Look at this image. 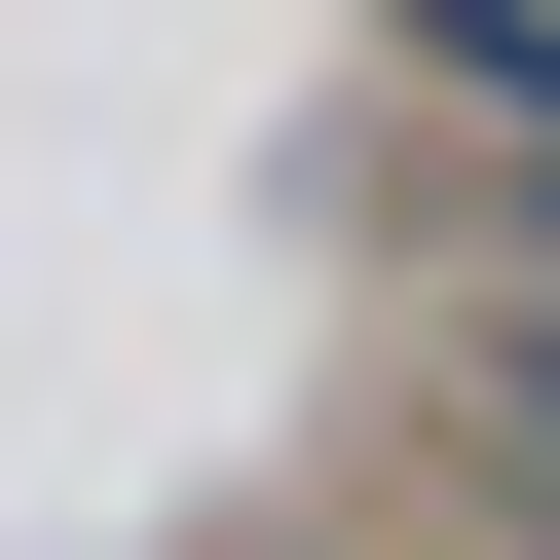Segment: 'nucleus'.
<instances>
[{
  "instance_id": "1",
  "label": "nucleus",
  "mask_w": 560,
  "mask_h": 560,
  "mask_svg": "<svg viewBox=\"0 0 560 560\" xmlns=\"http://www.w3.org/2000/svg\"><path fill=\"white\" fill-rule=\"evenodd\" d=\"M486 374H523V448H560V300H523V337H486Z\"/></svg>"
}]
</instances>
